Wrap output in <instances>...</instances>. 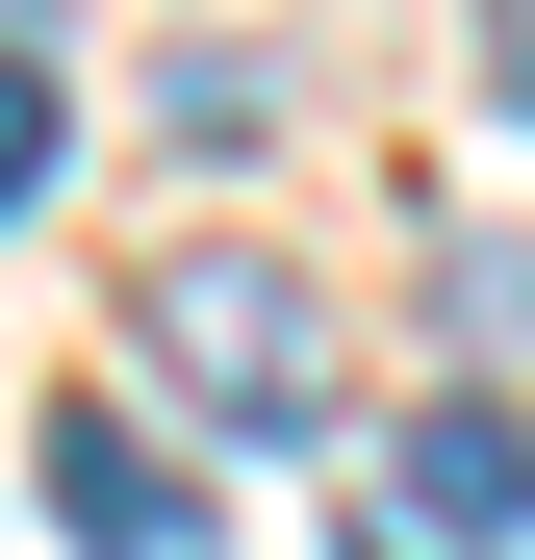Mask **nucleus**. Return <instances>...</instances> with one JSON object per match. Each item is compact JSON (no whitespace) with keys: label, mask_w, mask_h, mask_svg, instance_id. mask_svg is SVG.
Returning a JSON list of instances; mask_svg holds the SVG:
<instances>
[{"label":"nucleus","mask_w":535,"mask_h":560,"mask_svg":"<svg viewBox=\"0 0 535 560\" xmlns=\"http://www.w3.org/2000/svg\"><path fill=\"white\" fill-rule=\"evenodd\" d=\"M510 535H535V408H408L332 560H510Z\"/></svg>","instance_id":"2"},{"label":"nucleus","mask_w":535,"mask_h":560,"mask_svg":"<svg viewBox=\"0 0 535 560\" xmlns=\"http://www.w3.org/2000/svg\"><path fill=\"white\" fill-rule=\"evenodd\" d=\"M485 77H510V103H535V0H485Z\"/></svg>","instance_id":"5"},{"label":"nucleus","mask_w":535,"mask_h":560,"mask_svg":"<svg viewBox=\"0 0 535 560\" xmlns=\"http://www.w3.org/2000/svg\"><path fill=\"white\" fill-rule=\"evenodd\" d=\"M51 205V51H0V230Z\"/></svg>","instance_id":"4"},{"label":"nucleus","mask_w":535,"mask_h":560,"mask_svg":"<svg viewBox=\"0 0 535 560\" xmlns=\"http://www.w3.org/2000/svg\"><path fill=\"white\" fill-rule=\"evenodd\" d=\"M26 485H51V535H77V560H230L205 458H153V408H51V433H26Z\"/></svg>","instance_id":"3"},{"label":"nucleus","mask_w":535,"mask_h":560,"mask_svg":"<svg viewBox=\"0 0 535 560\" xmlns=\"http://www.w3.org/2000/svg\"><path fill=\"white\" fill-rule=\"evenodd\" d=\"M128 331L178 357V408H205V433H332V306H306V255L205 230V255H153Z\"/></svg>","instance_id":"1"}]
</instances>
